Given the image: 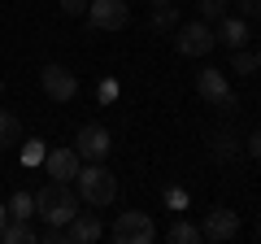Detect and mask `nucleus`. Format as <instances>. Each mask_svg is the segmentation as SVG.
<instances>
[{
    "label": "nucleus",
    "mask_w": 261,
    "mask_h": 244,
    "mask_svg": "<svg viewBox=\"0 0 261 244\" xmlns=\"http://www.w3.org/2000/svg\"><path fill=\"white\" fill-rule=\"evenodd\" d=\"M79 183V197L87 201V205H113V197H118V179H113V170L105 166V161H83L74 175Z\"/></svg>",
    "instance_id": "1"
},
{
    "label": "nucleus",
    "mask_w": 261,
    "mask_h": 244,
    "mask_svg": "<svg viewBox=\"0 0 261 244\" xmlns=\"http://www.w3.org/2000/svg\"><path fill=\"white\" fill-rule=\"evenodd\" d=\"M74 214H79V197L70 192V183H57L53 179L44 192H35V218H44L53 227H65Z\"/></svg>",
    "instance_id": "2"
},
{
    "label": "nucleus",
    "mask_w": 261,
    "mask_h": 244,
    "mask_svg": "<svg viewBox=\"0 0 261 244\" xmlns=\"http://www.w3.org/2000/svg\"><path fill=\"white\" fill-rule=\"evenodd\" d=\"M113 244H152V235H157V227H152V214H144V209H126V214L113 218Z\"/></svg>",
    "instance_id": "3"
},
{
    "label": "nucleus",
    "mask_w": 261,
    "mask_h": 244,
    "mask_svg": "<svg viewBox=\"0 0 261 244\" xmlns=\"http://www.w3.org/2000/svg\"><path fill=\"white\" fill-rule=\"evenodd\" d=\"M87 27L92 31H122L130 22V5L126 0H87Z\"/></svg>",
    "instance_id": "4"
},
{
    "label": "nucleus",
    "mask_w": 261,
    "mask_h": 244,
    "mask_svg": "<svg viewBox=\"0 0 261 244\" xmlns=\"http://www.w3.org/2000/svg\"><path fill=\"white\" fill-rule=\"evenodd\" d=\"M174 48H178V57H209L218 48V35H214V27L209 22H187V27H178V39H174Z\"/></svg>",
    "instance_id": "5"
},
{
    "label": "nucleus",
    "mask_w": 261,
    "mask_h": 244,
    "mask_svg": "<svg viewBox=\"0 0 261 244\" xmlns=\"http://www.w3.org/2000/svg\"><path fill=\"white\" fill-rule=\"evenodd\" d=\"M235 235H240V214H235V209L214 205L205 214V223H200V240H209V244H226V240H235Z\"/></svg>",
    "instance_id": "6"
},
{
    "label": "nucleus",
    "mask_w": 261,
    "mask_h": 244,
    "mask_svg": "<svg viewBox=\"0 0 261 244\" xmlns=\"http://www.w3.org/2000/svg\"><path fill=\"white\" fill-rule=\"evenodd\" d=\"M39 83H44V96H53V101H61V105L79 96V79L65 66H57V61H48V66L39 70Z\"/></svg>",
    "instance_id": "7"
},
{
    "label": "nucleus",
    "mask_w": 261,
    "mask_h": 244,
    "mask_svg": "<svg viewBox=\"0 0 261 244\" xmlns=\"http://www.w3.org/2000/svg\"><path fill=\"white\" fill-rule=\"evenodd\" d=\"M109 149H113V140H109V131H105L100 122H87V127H79L74 153H79L83 161H105V157H109Z\"/></svg>",
    "instance_id": "8"
},
{
    "label": "nucleus",
    "mask_w": 261,
    "mask_h": 244,
    "mask_svg": "<svg viewBox=\"0 0 261 244\" xmlns=\"http://www.w3.org/2000/svg\"><path fill=\"white\" fill-rule=\"evenodd\" d=\"M196 92L205 96L209 105H218V109H231L235 105V92H231V83H226L222 70H200V75H196Z\"/></svg>",
    "instance_id": "9"
},
{
    "label": "nucleus",
    "mask_w": 261,
    "mask_h": 244,
    "mask_svg": "<svg viewBox=\"0 0 261 244\" xmlns=\"http://www.w3.org/2000/svg\"><path fill=\"white\" fill-rule=\"evenodd\" d=\"M79 166H83V157H79L74 149H53V153L44 157V170H48V179H57V183H74Z\"/></svg>",
    "instance_id": "10"
},
{
    "label": "nucleus",
    "mask_w": 261,
    "mask_h": 244,
    "mask_svg": "<svg viewBox=\"0 0 261 244\" xmlns=\"http://www.w3.org/2000/svg\"><path fill=\"white\" fill-rule=\"evenodd\" d=\"M105 235V223L96 214H74L70 223H65V240L70 244H96Z\"/></svg>",
    "instance_id": "11"
},
{
    "label": "nucleus",
    "mask_w": 261,
    "mask_h": 244,
    "mask_svg": "<svg viewBox=\"0 0 261 244\" xmlns=\"http://www.w3.org/2000/svg\"><path fill=\"white\" fill-rule=\"evenodd\" d=\"M218 44H226L235 53V48H244L248 44V18H218Z\"/></svg>",
    "instance_id": "12"
},
{
    "label": "nucleus",
    "mask_w": 261,
    "mask_h": 244,
    "mask_svg": "<svg viewBox=\"0 0 261 244\" xmlns=\"http://www.w3.org/2000/svg\"><path fill=\"white\" fill-rule=\"evenodd\" d=\"M0 240H5V244H35V240H39V231H35L31 223H18V218H9V223L0 227Z\"/></svg>",
    "instance_id": "13"
},
{
    "label": "nucleus",
    "mask_w": 261,
    "mask_h": 244,
    "mask_svg": "<svg viewBox=\"0 0 261 244\" xmlns=\"http://www.w3.org/2000/svg\"><path fill=\"white\" fill-rule=\"evenodd\" d=\"M13 144H22V122L9 109H0V149H13Z\"/></svg>",
    "instance_id": "14"
},
{
    "label": "nucleus",
    "mask_w": 261,
    "mask_h": 244,
    "mask_svg": "<svg viewBox=\"0 0 261 244\" xmlns=\"http://www.w3.org/2000/svg\"><path fill=\"white\" fill-rule=\"evenodd\" d=\"M9 218L31 223V218H35V192H13V201H9Z\"/></svg>",
    "instance_id": "15"
},
{
    "label": "nucleus",
    "mask_w": 261,
    "mask_h": 244,
    "mask_svg": "<svg viewBox=\"0 0 261 244\" xmlns=\"http://www.w3.org/2000/svg\"><path fill=\"white\" fill-rule=\"evenodd\" d=\"M166 235H170V244H200V227H192L187 218H178Z\"/></svg>",
    "instance_id": "16"
},
{
    "label": "nucleus",
    "mask_w": 261,
    "mask_h": 244,
    "mask_svg": "<svg viewBox=\"0 0 261 244\" xmlns=\"http://www.w3.org/2000/svg\"><path fill=\"white\" fill-rule=\"evenodd\" d=\"M231 66H235V75H257V53H248V48H235V57H231Z\"/></svg>",
    "instance_id": "17"
},
{
    "label": "nucleus",
    "mask_w": 261,
    "mask_h": 244,
    "mask_svg": "<svg viewBox=\"0 0 261 244\" xmlns=\"http://www.w3.org/2000/svg\"><path fill=\"white\" fill-rule=\"evenodd\" d=\"M235 153H240V149H235V135H231V131H222V135H214V157H222V161H231Z\"/></svg>",
    "instance_id": "18"
},
{
    "label": "nucleus",
    "mask_w": 261,
    "mask_h": 244,
    "mask_svg": "<svg viewBox=\"0 0 261 244\" xmlns=\"http://www.w3.org/2000/svg\"><path fill=\"white\" fill-rule=\"evenodd\" d=\"M174 22H178V9H174V5H157V13H152V27H157V31H170Z\"/></svg>",
    "instance_id": "19"
},
{
    "label": "nucleus",
    "mask_w": 261,
    "mask_h": 244,
    "mask_svg": "<svg viewBox=\"0 0 261 244\" xmlns=\"http://www.w3.org/2000/svg\"><path fill=\"white\" fill-rule=\"evenodd\" d=\"M196 9H200V22H214V18H222V13H226V0H200Z\"/></svg>",
    "instance_id": "20"
},
{
    "label": "nucleus",
    "mask_w": 261,
    "mask_h": 244,
    "mask_svg": "<svg viewBox=\"0 0 261 244\" xmlns=\"http://www.w3.org/2000/svg\"><path fill=\"white\" fill-rule=\"evenodd\" d=\"M61 13H65V18H83V13H87V0H61Z\"/></svg>",
    "instance_id": "21"
},
{
    "label": "nucleus",
    "mask_w": 261,
    "mask_h": 244,
    "mask_svg": "<svg viewBox=\"0 0 261 244\" xmlns=\"http://www.w3.org/2000/svg\"><path fill=\"white\" fill-rule=\"evenodd\" d=\"M240 18H261V0H235Z\"/></svg>",
    "instance_id": "22"
},
{
    "label": "nucleus",
    "mask_w": 261,
    "mask_h": 244,
    "mask_svg": "<svg viewBox=\"0 0 261 244\" xmlns=\"http://www.w3.org/2000/svg\"><path fill=\"white\" fill-rule=\"evenodd\" d=\"M244 149H248L252 157H261V131H252V135H248V144H244Z\"/></svg>",
    "instance_id": "23"
},
{
    "label": "nucleus",
    "mask_w": 261,
    "mask_h": 244,
    "mask_svg": "<svg viewBox=\"0 0 261 244\" xmlns=\"http://www.w3.org/2000/svg\"><path fill=\"white\" fill-rule=\"evenodd\" d=\"M118 96V83H100V101H113Z\"/></svg>",
    "instance_id": "24"
},
{
    "label": "nucleus",
    "mask_w": 261,
    "mask_h": 244,
    "mask_svg": "<svg viewBox=\"0 0 261 244\" xmlns=\"http://www.w3.org/2000/svg\"><path fill=\"white\" fill-rule=\"evenodd\" d=\"M9 223V205H5V201H0V227Z\"/></svg>",
    "instance_id": "25"
},
{
    "label": "nucleus",
    "mask_w": 261,
    "mask_h": 244,
    "mask_svg": "<svg viewBox=\"0 0 261 244\" xmlns=\"http://www.w3.org/2000/svg\"><path fill=\"white\" fill-rule=\"evenodd\" d=\"M148 5H152V9H157V5H170V0H148Z\"/></svg>",
    "instance_id": "26"
},
{
    "label": "nucleus",
    "mask_w": 261,
    "mask_h": 244,
    "mask_svg": "<svg viewBox=\"0 0 261 244\" xmlns=\"http://www.w3.org/2000/svg\"><path fill=\"white\" fill-rule=\"evenodd\" d=\"M257 66H261V48H257Z\"/></svg>",
    "instance_id": "27"
},
{
    "label": "nucleus",
    "mask_w": 261,
    "mask_h": 244,
    "mask_svg": "<svg viewBox=\"0 0 261 244\" xmlns=\"http://www.w3.org/2000/svg\"><path fill=\"white\" fill-rule=\"evenodd\" d=\"M0 96H5V83H0Z\"/></svg>",
    "instance_id": "28"
},
{
    "label": "nucleus",
    "mask_w": 261,
    "mask_h": 244,
    "mask_svg": "<svg viewBox=\"0 0 261 244\" xmlns=\"http://www.w3.org/2000/svg\"><path fill=\"white\" fill-rule=\"evenodd\" d=\"M257 240H261V227H257Z\"/></svg>",
    "instance_id": "29"
}]
</instances>
